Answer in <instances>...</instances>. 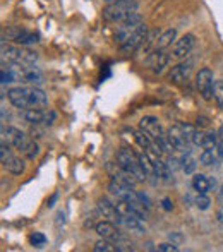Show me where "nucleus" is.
<instances>
[{"instance_id": "nucleus-1", "label": "nucleus", "mask_w": 223, "mask_h": 252, "mask_svg": "<svg viewBox=\"0 0 223 252\" xmlns=\"http://www.w3.org/2000/svg\"><path fill=\"white\" fill-rule=\"evenodd\" d=\"M7 98L16 108H41L48 105V96L40 86H17L7 91Z\"/></svg>"}, {"instance_id": "nucleus-2", "label": "nucleus", "mask_w": 223, "mask_h": 252, "mask_svg": "<svg viewBox=\"0 0 223 252\" xmlns=\"http://www.w3.org/2000/svg\"><path fill=\"white\" fill-rule=\"evenodd\" d=\"M2 139H5L14 150H17L28 159H34L40 155V148L34 143L33 137H28L23 130L16 129V127L2 126Z\"/></svg>"}, {"instance_id": "nucleus-3", "label": "nucleus", "mask_w": 223, "mask_h": 252, "mask_svg": "<svg viewBox=\"0 0 223 252\" xmlns=\"http://www.w3.org/2000/svg\"><path fill=\"white\" fill-rule=\"evenodd\" d=\"M139 129L143 130V132H146L151 139L157 141L165 153H172L173 150H175L168 139V132H165V129L161 127L160 120H158L157 117H151V115L143 117L141 122H139Z\"/></svg>"}, {"instance_id": "nucleus-4", "label": "nucleus", "mask_w": 223, "mask_h": 252, "mask_svg": "<svg viewBox=\"0 0 223 252\" xmlns=\"http://www.w3.org/2000/svg\"><path fill=\"white\" fill-rule=\"evenodd\" d=\"M139 3L136 0H117V2L107 3L103 9V19L107 23H115L119 24L120 21L127 19L129 16H132L134 12H137Z\"/></svg>"}, {"instance_id": "nucleus-5", "label": "nucleus", "mask_w": 223, "mask_h": 252, "mask_svg": "<svg viewBox=\"0 0 223 252\" xmlns=\"http://www.w3.org/2000/svg\"><path fill=\"white\" fill-rule=\"evenodd\" d=\"M2 67L9 69L14 74L17 83L26 84V86H41L45 83V77L40 70L34 65H21V63L9 62L5 65V62H2Z\"/></svg>"}, {"instance_id": "nucleus-6", "label": "nucleus", "mask_w": 223, "mask_h": 252, "mask_svg": "<svg viewBox=\"0 0 223 252\" xmlns=\"http://www.w3.org/2000/svg\"><path fill=\"white\" fill-rule=\"evenodd\" d=\"M117 165L124 170V172L130 173V175L136 177L139 182H144L148 179L146 170L143 168L139 161V155H136L132 150H127V148H122L117 153Z\"/></svg>"}, {"instance_id": "nucleus-7", "label": "nucleus", "mask_w": 223, "mask_h": 252, "mask_svg": "<svg viewBox=\"0 0 223 252\" xmlns=\"http://www.w3.org/2000/svg\"><path fill=\"white\" fill-rule=\"evenodd\" d=\"M2 60L21 63V65H34L38 62V53L30 50L28 47H21V45L2 43Z\"/></svg>"}, {"instance_id": "nucleus-8", "label": "nucleus", "mask_w": 223, "mask_h": 252, "mask_svg": "<svg viewBox=\"0 0 223 252\" xmlns=\"http://www.w3.org/2000/svg\"><path fill=\"white\" fill-rule=\"evenodd\" d=\"M14 41L16 45H21V47H30V45H34L40 41V36L33 31H28L24 28H17V26H9L7 30L2 31V43L5 41Z\"/></svg>"}, {"instance_id": "nucleus-9", "label": "nucleus", "mask_w": 223, "mask_h": 252, "mask_svg": "<svg viewBox=\"0 0 223 252\" xmlns=\"http://www.w3.org/2000/svg\"><path fill=\"white\" fill-rule=\"evenodd\" d=\"M143 24H144V21L139 12H134L132 16H129L127 19L120 21V23L117 24V30H115V41L119 45L126 43V41L129 40V38L132 36Z\"/></svg>"}, {"instance_id": "nucleus-10", "label": "nucleus", "mask_w": 223, "mask_h": 252, "mask_svg": "<svg viewBox=\"0 0 223 252\" xmlns=\"http://www.w3.org/2000/svg\"><path fill=\"white\" fill-rule=\"evenodd\" d=\"M0 161H2L3 168L12 173V175H21L24 172V168H26L23 159L19 156L12 155L10 144L5 143V139H2V144H0Z\"/></svg>"}, {"instance_id": "nucleus-11", "label": "nucleus", "mask_w": 223, "mask_h": 252, "mask_svg": "<svg viewBox=\"0 0 223 252\" xmlns=\"http://www.w3.org/2000/svg\"><path fill=\"white\" fill-rule=\"evenodd\" d=\"M213 86H215L213 70H211L210 67L199 69V72L196 74V88H197V91H199V94L206 101H210L211 98H213Z\"/></svg>"}, {"instance_id": "nucleus-12", "label": "nucleus", "mask_w": 223, "mask_h": 252, "mask_svg": "<svg viewBox=\"0 0 223 252\" xmlns=\"http://www.w3.org/2000/svg\"><path fill=\"white\" fill-rule=\"evenodd\" d=\"M23 119L26 120L28 124H31V126H40V124L52 126L57 119V113L54 110L28 108V110H23Z\"/></svg>"}, {"instance_id": "nucleus-13", "label": "nucleus", "mask_w": 223, "mask_h": 252, "mask_svg": "<svg viewBox=\"0 0 223 252\" xmlns=\"http://www.w3.org/2000/svg\"><path fill=\"white\" fill-rule=\"evenodd\" d=\"M170 62H172V53H167V50L155 48V50L148 55L146 65L150 67V70L153 74H161L168 67Z\"/></svg>"}, {"instance_id": "nucleus-14", "label": "nucleus", "mask_w": 223, "mask_h": 252, "mask_svg": "<svg viewBox=\"0 0 223 252\" xmlns=\"http://www.w3.org/2000/svg\"><path fill=\"white\" fill-rule=\"evenodd\" d=\"M108 192L112 196H115L117 199H124V201H139V196L134 190L132 186L126 182H120L117 179H112L110 184H108Z\"/></svg>"}, {"instance_id": "nucleus-15", "label": "nucleus", "mask_w": 223, "mask_h": 252, "mask_svg": "<svg viewBox=\"0 0 223 252\" xmlns=\"http://www.w3.org/2000/svg\"><path fill=\"white\" fill-rule=\"evenodd\" d=\"M196 47V36H194L192 33H187L184 34L182 38H179V40L175 41V45H173V50H172V59L175 60H184L187 55H189L191 52H192V48Z\"/></svg>"}, {"instance_id": "nucleus-16", "label": "nucleus", "mask_w": 223, "mask_h": 252, "mask_svg": "<svg viewBox=\"0 0 223 252\" xmlns=\"http://www.w3.org/2000/svg\"><path fill=\"white\" fill-rule=\"evenodd\" d=\"M191 69H192V62H189V60H182V62H179L177 65H173L172 69H170L168 81L172 84L180 86V84H184L187 81V77H189V74H191Z\"/></svg>"}, {"instance_id": "nucleus-17", "label": "nucleus", "mask_w": 223, "mask_h": 252, "mask_svg": "<svg viewBox=\"0 0 223 252\" xmlns=\"http://www.w3.org/2000/svg\"><path fill=\"white\" fill-rule=\"evenodd\" d=\"M95 232L100 235V239H107V240H112V242H120V240L127 239L126 235H122V233L119 232V228L115 226V223L113 221H100L96 223V226H95Z\"/></svg>"}, {"instance_id": "nucleus-18", "label": "nucleus", "mask_w": 223, "mask_h": 252, "mask_svg": "<svg viewBox=\"0 0 223 252\" xmlns=\"http://www.w3.org/2000/svg\"><path fill=\"white\" fill-rule=\"evenodd\" d=\"M148 31H150V30H148V26H146V24H143V26H141L139 30H137L136 33H134L132 36L126 41V43L120 45V50H122V53L130 55V53L139 52V48H141V45H143L144 38H146Z\"/></svg>"}, {"instance_id": "nucleus-19", "label": "nucleus", "mask_w": 223, "mask_h": 252, "mask_svg": "<svg viewBox=\"0 0 223 252\" xmlns=\"http://www.w3.org/2000/svg\"><path fill=\"white\" fill-rule=\"evenodd\" d=\"M167 132H168L170 143H172V146L175 148L177 151L189 153V139L186 137V134H184L182 127H180L179 124H177V126H172Z\"/></svg>"}, {"instance_id": "nucleus-20", "label": "nucleus", "mask_w": 223, "mask_h": 252, "mask_svg": "<svg viewBox=\"0 0 223 252\" xmlns=\"http://www.w3.org/2000/svg\"><path fill=\"white\" fill-rule=\"evenodd\" d=\"M96 209H98V213H100V216L107 218L108 221L117 223V220H119V211H117V206L112 204V202L108 199H105V197H101V199L98 201Z\"/></svg>"}, {"instance_id": "nucleus-21", "label": "nucleus", "mask_w": 223, "mask_h": 252, "mask_svg": "<svg viewBox=\"0 0 223 252\" xmlns=\"http://www.w3.org/2000/svg\"><path fill=\"white\" fill-rule=\"evenodd\" d=\"M117 225H122L124 228L130 230V232H136V233H144V232H146V228H144V225H143V220H139L137 216L119 215Z\"/></svg>"}, {"instance_id": "nucleus-22", "label": "nucleus", "mask_w": 223, "mask_h": 252, "mask_svg": "<svg viewBox=\"0 0 223 252\" xmlns=\"http://www.w3.org/2000/svg\"><path fill=\"white\" fill-rule=\"evenodd\" d=\"M160 34H161L160 30L148 31V34H146V38H144L143 45H141L139 52L144 53V55H150V53L153 52L155 48H157V43H158V38H160Z\"/></svg>"}, {"instance_id": "nucleus-23", "label": "nucleus", "mask_w": 223, "mask_h": 252, "mask_svg": "<svg viewBox=\"0 0 223 252\" xmlns=\"http://www.w3.org/2000/svg\"><path fill=\"white\" fill-rule=\"evenodd\" d=\"M151 161H153V175L160 177L161 180H168L172 175L168 163H165L161 156H151Z\"/></svg>"}, {"instance_id": "nucleus-24", "label": "nucleus", "mask_w": 223, "mask_h": 252, "mask_svg": "<svg viewBox=\"0 0 223 252\" xmlns=\"http://www.w3.org/2000/svg\"><path fill=\"white\" fill-rule=\"evenodd\" d=\"M175 41H177V30L168 28V30L161 31L160 38H158L157 48H160V50H167V48L172 47V43H175Z\"/></svg>"}, {"instance_id": "nucleus-25", "label": "nucleus", "mask_w": 223, "mask_h": 252, "mask_svg": "<svg viewBox=\"0 0 223 252\" xmlns=\"http://www.w3.org/2000/svg\"><path fill=\"white\" fill-rule=\"evenodd\" d=\"M192 189L196 190V192L208 194V192H210V189H211V180H208V177L203 175V173H194Z\"/></svg>"}, {"instance_id": "nucleus-26", "label": "nucleus", "mask_w": 223, "mask_h": 252, "mask_svg": "<svg viewBox=\"0 0 223 252\" xmlns=\"http://www.w3.org/2000/svg\"><path fill=\"white\" fill-rule=\"evenodd\" d=\"M217 159H218L217 148H206V150H204L203 153H201V156H199L201 165H204V166H211V165H215V163H217Z\"/></svg>"}, {"instance_id": "nucleus-27", "label": "nucleus", "mask_w": 223, "mask_h": 252, "mask_svg": "<svg viewBox=\"0 0 223 252\" xmlns=\"http://www.w3.org/2000/svg\"><path fill=\"white\" fill-rule=\"evenodd\" d=\"M180 168L187 175L194 173V170H196V159L191 156V153H184V156L180 158Z\"/></svg>"}, {"instance_id": "nucleus-28", "label": "nucleus", "mask_w": 223, "mask_h": 252, "mask_svg": "<svg viewBox=\"0 0 223 252\" xmlns=\"http://www.w3.org/2000/svg\"><path fill=\"white\" fill-rule=\"evenodd\" d=\"M93 251L95 252H117V246H115V242H112V240L101 239L95 244Z\"/></svg>"}, {"instance_id": "nucleus-29", "label": "nucleus", "mask_w": 223, "mask_h": 252, "mask_svg": "<svg viewBox=\"0 0 223 252\" xmlns=\"http://www.w3.org/2000/svg\"><path fill=\"white\" fill-rule=\"evenodd\" d=\"M213 98L217 100L218 106L223 110V81H215V86H213Z\"/></svg>"}, {"instance_id": "nucleus-30", "label": "nucleus", "mask_w": 223, "mask_h": 252, "mask_svg": "<svg viewBox=\"0 0 223 252\" xmlns=\"http://www.w3.org/2000/svg\"><path fill=\"white\" fill-rule=\"evenodd\" d=\"M217 146H218V134H213V132L204 134L203 150H206V148H217Z\"/></svg>"}, {"instance_id": "nucleus-31", "label": "nucleus", "mask_w": 223, "mask_h": 252, "mask_svg": "<svg viewBox=\"0 0 223 252\" xmlns=\"http://www.w3.org/2000/svg\"><path fill=\"white\" fill-rule=\"evenodd\" d=\"M196 206H197V209H201V211H206V209H210V204H211V201H210V197L206 196V194H201V192H197V197H196Z\"/></svg>"}, {"instance_id": "nucleus-32", "label": "nucleus", "mask_w": 223, "mask_h": 252, "mask_svg": "<svg viewBox=\"0 0 223 252\" xmlns=\"http://www.w3.org/2000/svg\"><path fill=\"white\" fill-rule=\"evenodd\" d=\"M30 242L33 244L34 247H43L45 244H47V237H45L43 233H40V232H34L33 235L30 237Z\"/></svg>"}, {"instance_id": "nucleus-33", "label": "nucleus", "mask_w": 223, "mask_h": 252, "mask_svg": "<svg viewBox=\"0 0 223 252\" xmlns=\"http://www.w3.org/2000/svg\"><path fill=\"white\" fill-rule=\"evenodd\" d=\"M157 251H160V252H179V246H177V244H173L172 240H170V242L158 244Z\"/></svg>"}, {"instance_id": "nucleus-34", "label": "nucleus", "mask_w": 223, "mask_h": 252, "mask_svg": "<svg viewBox=\"0 0 223 252\" xmlns=\"http://www.w3.org/2000/svg\"><path fill=\"white\" fill-rule=\"evenodd\" d=\"M179 126L182 127L184 134H186V137L189 139V143H191V141H192V136L196 134V130H197V129H196L194 126H191V124H186V122H180Z\"/></svg>"}, {"instance_id": "nucleus-35", "label": "nucleus", "mask_w": 223, "mask_h": 252, "mask_svg": "<svg viewBox=\"0 0 223 252\" xmlns=\"http://www.w3.org/2000/svg\"><path fill=\"white\" fill-rule=\"evenodd\" d=\"M204 134H206V132H201V130H196V134H194V136H192V141H191V143H192L194 146H199V148H203Z\"/></svg>"}, {"instance_id": "nucleus-36", "label": "nucleus", "mask_w": 223, "mask_h": 252, "mask_svg": "<svg viewBox=\"0 0 223 252\" xmlns=\"http://www.w3.org/2000/svg\"><path fill=\"white\" fill-rule=\"evenodd\" d=\"M168 239L172 240L173 244H177V246H180V244H184V242H186V237H184L182 233H177V232L170 233V235H168Z\"/></svg>"}, {"instance_id": "nucleus-37", "label": "nucleus", "mask_w": 223, "mask_h": 252, "mask_svg": "<svg viewBox=\"0 0 223 252\" xmlns=\"http://www.w3.org/2000/svg\"><path fill=\"white\" fill-rule=\"evenodd\" d=\"M137 196H139V201L143 202V204L146 206L148 209L151 208V201H150V197H148L146 194H141V192H137Z\"/></svg>"}, {"instance_id": "nucleus-38", "label": "nucleus", "mask_w": 223, "mask_h": 252, "mask_svg": "<svg viewBox=\"0 0 223 252\" xmlns=\"http://www.w3.org/2000/svg\"><path fill=\"white\" fill-rule=\"evenodd\" d=\"M208 124H210V120L206 117H199L197 119V127H208Z\"/></svg>"}, {"instance_id": "nucleus-39", "label": "nucleus", "mask_w": 223, "mask_h": 252, "mask_svg": "<svg viewBox=\"0 0 223 252\" xmlns=\"http://www.w3.org/2000/svg\"><path fill=\"white\" fill-rule=\"evenodd\" d=\"M161 204H163V209H167V211H170V209L173 208V204H172V201H170V199H163V201H161Z\"/></svg>"}, {"instance_id": "nucleus-40", "label": "nucleus", "mask_w": 223, "mask_h": 252, "mask_svg": "<svg viewBox=\"0 0 223 252\" xmlns=\"http://www.w3.org/2000/svg\"><path fill=\"white\" fill-rule=\"evenodd\" d=\"M57 197H59V194H57V192H55V194H54V196H52V197H50V201H48V208H52V206H54V204H55Z\"/></svg>"}, {"instance_id": "nucleus-41", "label": "nucleus", "mask_w": 223, "mask_h": 252, "mask_svg": "<svg viewBox=\"0 0 223 252\" xmlns=\"http://www.w3.org/2000/svg\"><path fill=\"white\" fill-rule=\"evenodd\" d=\"M218 139H222V141H223V124H222L220 129H218Z\"/></svg>"}, {"instance_id": "nucleus-42", "label": "nucleus", "mask_w": 223, "mask_h": 252, "mask_svg": "<svg viewBox=\"0 0 223 252\" xmlns=\"http://www.w3.org/2000/svg\"><path fill=\"white\" fill-rule=\"evenodd\" d=\"M146 249H148V251H153V249H155V247H153V244H151V242H148V244H146Z\"/></svg>"}, {"instance_id": "nucleus-43", "label": "nucleus", "mask_w": 223, "mask_h": 252, "mask_svg": "<svg viewBox=\"0 0 223 252\" xmlns=\"http://www.w3.org/2000/svg\"><path fill=\"white\" fill-rule=\"evenodd\" d=\"M107 3H112V2H117V0H105Z\"/></svg>"}, {"instance_id": "nucleus-44", "label": "nucleus", "mask_w": 223, "mask_h": 252, "mask_svg": "<svg viewBox=\"0 0 223 252\" xmlns=\"http://www.w3.org/2000/svg\"><path fill=\"white\" fill-rule=\"evenodd\" d=\"M222 196H223V186H222Z\"/></svg>"}]
</instances>
